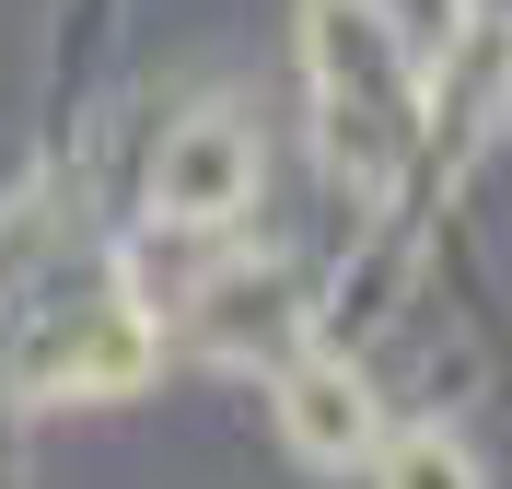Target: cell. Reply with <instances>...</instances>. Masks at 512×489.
Masks as SVG:
<instances>
[{"label":"cell","mask_w":512,"mask_h":489,"mask_svg":"<svg viewBox=\"0 0 512 489\" xmlns=\"http://www.w3.org/2000/svg\"><path fill=\"white\" fill-rule=\"evenodd\" d=\"M303 70H315V129L326 163L373 187L396 140H408V59H396V24L373 0H315L303 12Z\"/></svg>","instance_id":"6da1fadb"},{"label":"cell","mask_w":512,"mask_h":489,"mask_svg":"<svg viewBox=\"0 0 512 489\" xmlns=\"http://www.w3.org/2000/svg\"><path fill=\"white\" fill-rule=\"evenodd\" d=\"M245 175H256V140H245V117H187V129L163 140V163H152V198L175 210V222H222V210H245Z\"/></svg>","instance_id":"7a4b0ae2"},{"label":"cell","mask_w":512,"mask_h":489,"mask_svg":"<svg viewBox=\"0 0 512 489\" xmlns=\"http://www.w3.org/2000/svg\"><path fill=\"white\" fill-rule=\"evenodd\" d=\"M291 431L315 443V455H361V396L338 373H291Z\"/></svg>","instance_id":"3957f363"},{"label":"cell","mask_w":512,"mask_h":489,"mask_svg":"<svg viewBox=\"0 0 512 489\" xmlns=\"http://www.w3.org/2000/svg\"><path fill=\"white\" fill-rule=\"evenodd\" d=\"M384 489H478V466L454 455V443H408V455H396V478Z\"/></svg>","instance_id":"277c9868"}]
</instances>
